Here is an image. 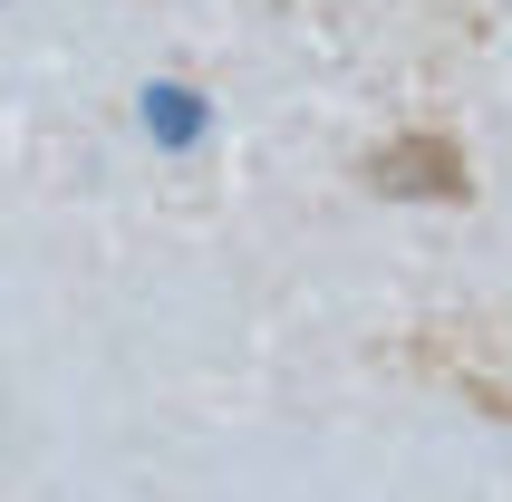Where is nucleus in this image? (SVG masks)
Instances as JSON below:
<instances>
[{
  "label": "nucleus",
  "mask_w": 512,
  "mask_h": 502,
  "mask_svg": "<svg viewBox=\"0 0 512 502\" xmlns=\"http://www.w3.org/2000/svg\"><path fill=\"white\" fill-rule=\"evenodd\" d=\"M368 184L377 194H426V203H464L474 194V165H464V145L455 136H397V145H377L368 155Z\"/></svg>",
  "instance_id": "nucleus-1"
}]
</instances>
